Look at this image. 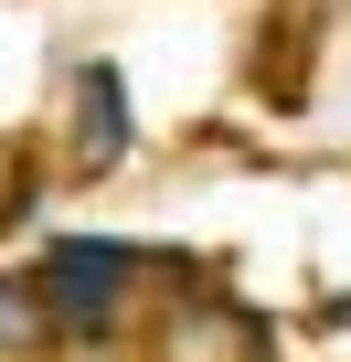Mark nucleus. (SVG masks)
<instances>
[{
	"label": "nucleus",
	"instance_id": "f257e3e1",
	"mask_svg": "<svg viewBox=\"0 0 351 362\" xmlns=\"http://www.w3.org/2000/svg\"><path fill=\"white\" fill-rule=\"evenodd\" d=\"M138 245H117V235H64V245H43L32 256V298H43V320H54V341H107L117 330V309H128V288H138Z\"/></svg>",
	"mask_w": 351,
	"mask_h": 362
},
{
	"label": "nucleus",
	"instance_id": "f03ea898",
	"mask_svg": "<svg viewBox=\"0 0 351 362\" xmlns=\"http://www.w3.org/2000/svg\"><path fill=\"white\" fill-rule=\"evenodd\" d=\"M117 149H128V75H117V64H85V75H75V160L107 170Z\"/></svg>",
	"mask_w": 351,
	"mask_h": 362
},
{
	"label": "nucleus",
	"instance_id": "7ed1b4c3",
	"mask_svg": "<svg viewBox=\"0 0 351 362\" xmlns=\"http://www.w3.org/2000/svg\"><path fill=\"white\" fill-rule=\"evenodd\" d=\"M32 351H54V320H43L32 267H22V277H0V362H32Z\"/></svg>",
	"mask_w": 351,
	"mask_h": 362
}]
</instances>
